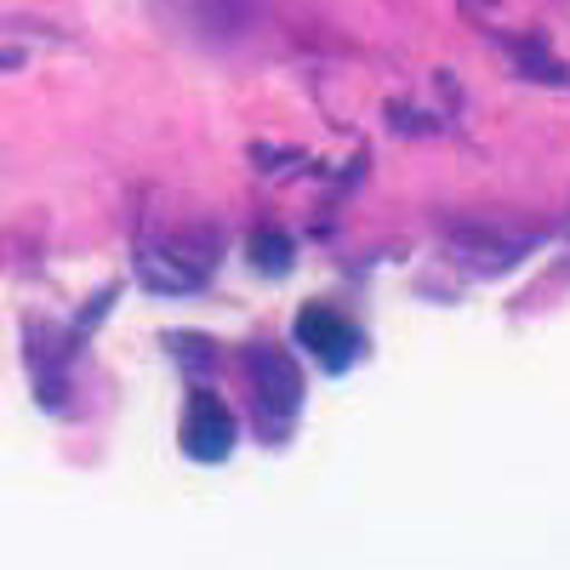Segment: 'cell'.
<instances>
[{
  "mask_svg": "<svg viewBox=\"0 0 570 570\" xmlns=\"http://www.w3.org/2000/svg\"><path fill=\"white\" fill-rule=\"evenodd\" d=\"M252 263L268 274V279H279V274H292V263H297V246H292V234H279V228H257L252 234Z\"/></svg>",
  "mask_w": 570,
  "mask_h": 570,
  "instance_id": "6",
  "label": "cell"
},
{
  "mask_svg": "<svg viewBox=\"0 0 570 570\" xmlns=\"http://www.w3.org/2000/svg\"><path fill=\"white\" fill-rule=\"evenodd\" d=\"M297 343L325 365V371H348L354 360H360V325L354 320H343V308H325V303H308L303 314H297Z\"/></svg>",
  "mask_w": 570,
  "mask_h": 570,
  "instance_id": "5",
  "label": "cell"
},
{
  "mask_svg": "<svg viewBox=\"0 0 570 570\" xmlns=\"http://www.w3.org/2000/svg\"><path fill=\"white\" fill-rule=\"evenodd\" d=\"M217 257H223L217 228H177V234H166V240L137 252V279L160 297H188L212 279Z\"/></svg>",
  "mask_w": 570,
  "mask_h": 570,
  "instance_id": "1",
  "label": "cell"
},
{
  "mask_svg": "<svg viewBox=\"0 0 570 570\" xmlns=\"http://www.w3.org/2000/svg\"><path fill=\"white\" fill-rule=\"evenodd\" d=\"M23 69V46H0V75H12Z\"/></svg>",
  "mask_w": 570,
  "mask_h": 570,
  "instance_id": "8",
  "label": "cell"
},
{
  "mask_svg": "<svg viewBox=\"0 0 570 570\" xmlns=\"http://www.w3.org/2000/svg\"><path fill=\"white\" fill-rule=\"evenodd\" d=\"M246 383H252V411L263 422V440H285V428L303 411V371L297 360L274 348V343H252L246 348Z\"/></svg>",
  "mask_w": 570,
  "mask_h": 570,
  "instance_id": "3",
  "label": "cell"
},
{
  "mask_svg": "<svg viewBox=\"0 0 570 570\" xmlns=\"http://www.w3.org/2000/svg\"><path fill=\"white\" fill-rule=\"evenodd\" d=\"M166 35L206 46V52H228L263 23V0H149Z\"/></svg>",
  "mask_w": 570,
  "mask_h": 570,
  "instance_id": "2",
  "label": "cell"
},
{
  "mask_svg": "<svg viewBox=\"0 0 570 570\" xmlns=\"http://www.w3.org/2000/svg\"><path fill=\"white\" fill-rule=\"evenodd\" d=\"M508 52L519 58V75H537V80H548V86H564V75H559V63L542 52L537 40H502Z\"/></svg>",
  "mask_w": 570,
  "mask_h": 570,
  "instance_id": "7",
  "label": "cell"
},
{
  "mask_svg": "<svg viewBox=\"0 0 570 570\" xmlns=\"http://www.w3.org/2000/svg\"><path fill=\"white\" fill-rule=\"evenodd\" d=\"M234 434H240V428H234L228 405H223L212 389H195V394H188L183 422H177V445H183L188 462H228Z\"/></svg>",
  "mask_w": 570,
  "mask_h": 570,
  "instance_id": "4",
  "label": "cell"
}]
</instances>
